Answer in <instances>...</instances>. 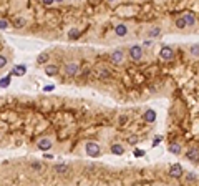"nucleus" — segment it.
Wrapping results in <instances>:
<instances>
[{"mask_svg": "<svg viewBox=\"0 0 199 186\" xmlns=\"http://www.w3.org/2000/svg\"><path fill=\"white\" fill-rule=\"evenodd\" d=\"M134 156H136V158H140V156H144V151H143V150H134Z\"/></svg>", "mask_w": 199, "mask_h": 186, "instance_id": "nucleus-29", "label": "nucleus"}, {"mask_svg": "<svg viewBox=\"0 0 199 186\" xmlns=\"http://www.w3.org/2000/svg\"><path fill=\"white\" fill-rule=\"evenodd\" d=\"M189 55L193 58H199V45H191V48H189Z\"/></svg>", "mask_w": 199, "mask_h": 186, "instance_id": "nucleus-17", "label": "nucleus"}, {"mask_svg": "<svg viewBox=\"0 0 199 186\" xmlns=\"http://www.w3.org/2000/svg\"><path fill=\"white\" fill-rule=\"evenodd\" d=\"M8 85H10V75H7L0 80V86H2V88H7Z\"/></svg>", "mask_w": 199, "mask_h": 186, "instance_id": "nucleus-24", "label": "nucleus"}, {"mask_svg": "<svg viewBox=\"0 0 199 186\" xmlns=\"http://www.w3.org/2000/svg\"><path fill=\"white\" fill-rule=\"evenodd\" d=\"M32 168H33V170H40L42 164H40V163H33V164H32Z\"/></svg>", "mask_w": 199, "mask_h": 186, "instance_id": "nucleus-30", "label": "nucleus"}, {"mask_svg": "<svg viewBox=\"0 0 199 186\" xmlns=\"http://www.w3.org/2000/svg\"><path fill=\"white\" fill-rule=\"evenodd\" d=\"M138 140L140 138H138L136 135H131L130 138H128V143H130V145H134V143H138Z\"/></svg>", "mask_w": 199, "mask_h": 186, "instance_id": "nucleus-27", "label": "nucleus"}, {"mask_svg": "<svg viewBox=\"0 0 199 186\" xmlns=\"http://www.w3.org/2000/svg\"><path fill=\"white\" fill-rule=\"evenodd\" d=\"M53 88H55L53 85H48V86H45V88H43V92H52Z\"/></svg>", "mask_w": 199, "mask_h": 186, "instance_id": "nucleus-31", "label": "nucleus"}, {"mask_svg": "<svg viewBox=\"0 0 199 186\" xmlns=\"http://www.w3.org/2000/svg\"><path fill=\"white\" fill-rule=\"evenodd\" d=\"M48 53H47V52H43V53H40V55H38V58H37V62L38 63H40V65H43V63H47L48 62Z\"/></svg>", "mask_w": 199, "mask_h": 186, "instance_id": "nucleus-21", "label": "nucleus"}, {"mask_svg": "<svg viewBox=\"0 0 199 186\" xmlns=\"http://www.w3.org/2000/svg\"><path fill=\"white\" fill-rule=\"evenodd\" d=\"M42 2H43V3H45V5H52V3H53V2H55V0H42Z\"/></svg>", "mask_w": 199, "mask_h": 186, "instance_id": "nucleus-32", "label": "nucleus"}, {"mask_svg": "<svg viewBox=\"0 0 199 186\" xmlns=\"http://www.w3.org/2000/svg\"><path fill=\"white\" fill-rule=\"evenodd\" d=\"M45 73L50 75V76L56 75V73H58V66H56V65H47V66H45Z\"/></svg>", "mask_w": 199, "mask_h": 186, "instance_id": "nucleus-14", "label": "nucleus"}, {"mask_svg": "<svg viewBox=\"0 0 199 186\" xmlns=\"http://www.w3.org/2000/svg\"><path fill=\"white\" fill-rule=\"evenodd\" d=\"M115 35L116 37H126L128 35V25H124V23H118V25L115 27Z\"/></svg>", "mask_w": 199, "mask_h": 186, "instance_id": "nucleus-8", "label": "nucleus"}, {"mask_svg": "<svg viewBox=\"0 0 199 186\" xmlns=\"http://www.w3.org/2000/svg\"><path fill=\"white\" fill-rule=\"evenodd\" d=\"M25 19H15V22H13V27H17V29H23L25 27Z\"/></svg>", "mask_w": 199, "mask_h": 186, "instance_id": "nucleus-23", "label": "nucleus"}, {"mask_svg": "<svg viewBox=\"0 0 199 186\" xmlns=\"http://www.w3.org/2000/svg\"><path fill=\"white\" fill-rule=\"evenodd\" d=\"M159 57L163 58V60H173V57H174V52H173V48L171 47H161V52H159Z\"/></svg>", "mask_w": 199, "mask_h": 186, "instance_id": "nucleus-5", "label": "nucleus"}, {"mask_svg": "<svg viewBox=\"0 0 199 186\" xmlns=\"http://www.w3.org/2000/svg\"><path fill=\"white\" fill-rule=\"evenodd\" d=\"M169 153H173V155H181V145L179 143H171V145H169Z\"/></svg>", "mask_w": 199, "mask_h": 186, "instance_id": "nucleus-15", "label": "nucleus"}, {"mask_svg": "<svg viewBox=\"0 0 199 186\" xmlns=\"http://www.w3.org/2000/svg\"><path fill=\"white\" fill-rule=\"evenodd\" d=\"M184 19H186L187 27H194L196 25V15H194L193 12H186L184 13Z\"/></svg>", "mask_w": 199, "mask_h": 186, "instance_id": "nucleus-10", "label": "nucleus"}, {"mask_svg": "<svg viewBox=\"0 0 199 186\" xmlns=\"http://www.w3.org/2000/svg\"><path fill=\"white\" fill-rule=\"evenodd\" d=\"M52 146H53V143H52V140L50 138H42V140H38V143H37V148L42 150V151L52 150Z\"/></svg>", "mask_w": 199, "mask_h": 186, "instance_id": "nucleus-6", "label": "nucleus"}, {"mask_svg": "<svg viewBox=\"0 0 199 186\" xmlns=\"http://www.w3.org/2000/svg\"><path fill=\"white\" fill-rule=\"evenodd\" d=\"M80 35H81V32L78 30V29H72V30L68 32V37H70V38H73V40H75V38H78Z\"/></svg>", "mask_w": 199, "mask_h": 186, "instance_id": "nucleus-22", "label": "nucleus"}, {"mask_svg": "<svg viewBox=\"0 0 199 186\" xmlns=\"http://www.w3.org/2000/svg\"><path fill=\"white\" fill-rule=\"evenodd\" d=\"M108 2H116V0H108Z\"/></svg>", "mask_w": 199, "mask_h": 186, "instance_id": "nucleus-35", "label": "nucleus"}, {"mask_svg": "<svg viewBox=\"0 0 199 186\" xmlns=\"http://www.w3.org/2000/svg\"><path fill=\"white\" fill-rule=\"evenodd\" d=\"M123 57H124V53L121 50H115L111 53V62L113 63H121L123 62Z\"/></svg>", "mask_w": 199, "mask_h": 186, "instance_id": "nucleus-11", "label": "nucleus"}, {"mask_svg": "<svg viewBox=\"0 0 199 186\" xmlns=\"http://www.w3.org/2000/svg\"><path fill=\"white\" fill-rule=\"evenodd\" d=\"M80 72V65L75 62H68L65 65V73L66 76H70V78H73V76H76V73Z\"/></svg>", "mask_w": 199, "mask_h": 186, "instance_id": "nucleus-2", "label": "nucleus"}, {"mask_svg": "<svg viewBox=\"0 0 199 186\" xmlns=\"http://www.w3.org/2000/svg\"><path fill=\"white\" fill-rule=\"evenodd\" d=\"M176 27H177L179 30H184V29L187 27V23H186V19H184V15H183V17H179V19L176 20Z\"/></svg>", "mask_w": 199, "mask_h": 186, "instance_id": "nucleus-18", "label": "nucleus"}, {"mask_svg": "<svg viewBox=\"0 0 199 186\" xmlns=\"http://www.w3.org/2000/svg\"><path fill=\"white\" fill-rule=\"evenodd\" d=\"M143 118H144V121H146V123H154V121H156V111L149 108V110H146V111L143 113Z\"/></svg>", "mask_w": 199, "mask_h": 186, "instance_id": "nucleus-9", "label": "nucleus"}, {"mask_svg": "<svg viewBox=\"0 0 199 186\" xmlns=\"http://www.w3.org/2000/svg\"><path fill=\"white\" fill-rule=\"evenodd\" d=\"M8 25H10V23L7 22V20H0V30H5V29H8Z\"/></svg>", "mask_w": 199, "mask_h": 186, "instance_id": "nucleus-28", "label": "nucleus"}, {"mask_svg": "<svg viewBox=\"0 0 199 186\" xmlns=\"http://www.w3.org/2000/svg\"><path fill=\"white\" fill-rule=\"evenodd\" d=\"M196 180H197V176H196V173H193V171L186 174V181H187V183H191V181H196Z\"/></svg>", "mask_w": 199, "mask_h": 186, "instance_id": "nucleus-25", "label": "nucleus"}, {"mask_svg": "<svg viewBox=\"0 0 199 186\" xmlns=\"http://www.w3.org/2000/svg\"><path fill=\"white\" fill-rule=\"evenodd\" d=\"M184 174V170H183V166H181L179 163H176V164H173L171 168H169V176L174 178V180H179L181 176Z\"/></svg>", "mask_w": 199, "mask_h": 186, "instance_id": "nucleus-4", "label": "nucleus"}, {"mask_svg": "<svg viewBox=\"0 0 199 186\" xmlns=\"http://www.w3.org/2000/svg\"><path fill=\"white\" fill-rule=\"evenodd\" d=\"M159 141H161V136H156V138H154V145H158Z\"/></svg>", "mask_w": 199, "mask_h": 186, "instance_id": "nucleus-33", "label": "nucleus"}, {"mask_svg": "<svg viewBox=\"0 0 199 186\" xmlns=\"http://www.w3.org/2000/svg\"><path fill=\"white\" fill-rule=\"evenodd\" d=\"M186 158L189 161H193V163H197L199 161V150L197 148H189L186 151Z\"/></svg>", "mask_w": 199, "mask_h": 186, "instance_id": "nucleus-7", "label": "nucleus"}, {"mask_svg": "<svg viewBox=\"0 0 199 186\" xmlns=\"http://www.w3.org/2000/svg\"><path fill=\"white\" fill-rule=\"evenodd\" d=\"M130 57H131V60L140 62L141 58H143V47H140V45H133V47L130 48Z\"/></svg>", "mask_w": 199, "mask_h": 186, "instance_id": "nucleus-3", "label": "nucleus"}, {"mask_svg": "<svg viewBox=\"0 0 199 186\" xmlns=\"http://www.w3.org/2000/svg\"><path fill=\"white\" fill-rule=\"evenodd\" d=\"M159 35H161V27H153V29H149V32H148L149 38H156V37H159Z\"/></svg>", "mask_w": 199, "mask_h": 186, "instance_id": "nucleus-13", "label": "nucleus"}, {"mask_svg": "<svg viewBox=\"0 0 199 186\" xmlns=\"http://www.w3.org/2000/svg\"><path fill=\"white\" fill-rule=\"evenodd\" d=\"M53 170H55V173L63 174V173H66V171H68L70 168H68V164H56V166L53 168Z\"/></svg>", "mask_w": 199, "mask_h": 186, "instance_id": "nucleus-16", "label": "nucleus"}, {"mask_svg": "<svg viewBox=\"0 0 199 186\" xmlns=\"http://www.w3.org/2000/svg\"><path fill=\"white\" fill-rule=\"evenodd\" d=\"M55 2H63V0H55Z\"/></svg>", "mask_w": 199, "mask_h": 186, "instance_id": "nucleus-34", "label": "nucleus"}, {"mask_svg": "<svg viewBox=\"0 0 199 186\" xmlns=\"http://www.w3.org/2000/svg\"><path fill=\"white\" fill-rule=\"evenodd\" d=\"M110 150H111L113 155H123V153H124V146L120 145V143H113Z\"/></svg>", "mask_w": 199, "mask_h": 186, "instance_id": "nucleus-12", "label": "nucleus"}, {"mask_svg": "<svg viewBox=\"0 0 199 186\" xmlns=\"http://www.w3.org/2000/svg\"><path fill=\"white\" fill-rule=\"evenodd\" d=\"M7 63H8V62H7V58L3 57V55H0V70H2V68H5V66H7Z\"/></svg>", "mask_w": 199, "mask_h": 186, "instance_id": "nucleus-26", "label": "nucleus"}, {"mask_svg": "<svg viewBox=\"0 0 199 186\" xmlns=\"http://www.w3.org/2000/svg\"><path fill=\"white\" fill-rule=\"evenodd\" d=\"M85 151H86L88 156L98 158L100 155H101V146H100L98 143H95V141H86L85 143Z\"/></svg>", "mask_w": 199, "mask_h": 186, "instance_id": "nucleus-1", "label": "nucleus"}, {"mask_svg": "<svg viewBox=\"0 0 199 186\" xmlns=\"http://www.w3.org/2000/svg\"><path fill=\"white\" fill-rule=\"evenodd\" d=\"M98 78H101V80H108V78H111V73L108 72V70H100L98 72Z\"/></svg>", "mask_w": 199, "mask_h": 186, "instance_id": "nucleus-20", "label": "nucleus"}, {"mask_svg": "<svg viewBox=\"0 0 199 186\" xmlns=\"http://www.w3.org/2000/svg\"><path fill=\"white\" fill-rule=\"evenodd\" d=\"M25 72H27V66H25V65H17L15 70L12 72V75H23Z\"/></svg>", "mask_w": 199, "mask_h": 186, "instance_id": "nucleus-19", "label": "nucleus"}]
</instances>
